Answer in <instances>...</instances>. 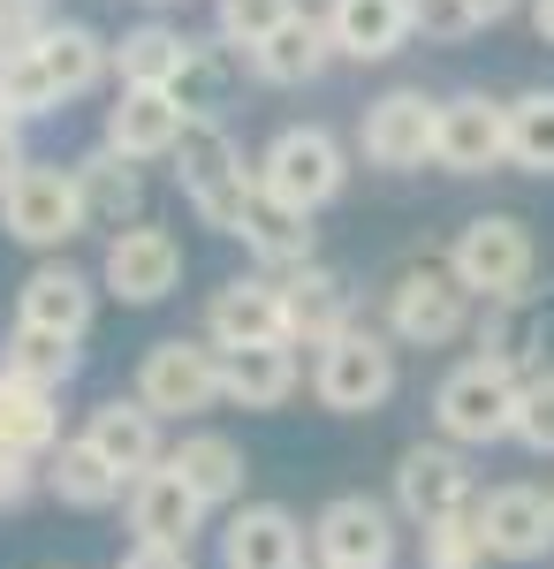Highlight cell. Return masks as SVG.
Listing matches in <instances>:
<instances>
[{
  "label": "cell",
  "instance_id": "47",
  "mask_svg": "<svg viewBox=\"0 0 554 569\" xmlns=\"http://www.w3.org/2000/svg\"><path fill=\"white\" fill-rule=\"evenodd\" d=\"M311 569H387V562H311Z\"/></svg>",
  "mask_w": 554,
  "mask_h": 569
},
{
  "label": "cell",
  "instance_id": "43",
  "mask_svg": "<svg viewBox=\"0 0 554 569\" xmlns=\"http://www.w3.org/2000/svg\"><path fill=\"white\" fill-rule=\"evenodd\" d=\"M23 168H31V152H23V122H16V114H0V190L23 176Z\"/></svg>",
  "mask_w": 554,
  "mask_h": 569
},
{
  "label": "cell",
  "instance_id": "24",
  "mask_svg": "<svg viewBox=\"0 0 554 569\" xmlns=\"http://www.w3.org/2000/svg\"><path fill=\"white\" fill-rule=\"evenodd\" d=\"M206 517H214V509H206L190 486L175 479L168 463H160V471H145V479L129 486V531H137L145 547H190Z\"/></svg>",
  "mask_w": 554,
  "mask_h": 569
},
{
  "label": "cell",
  "instance_id": "32",
  "mask_svg": "<svg viewBox=\"0 0 554 569\" xmlns=\"http://www.w3.org/2000/svg\"><path fill=\"white\" fill-rule=\"evenodd\" d=\"M304 365L289 342H266V350H236L228 357V402L236 410H281L289 395H297Z\"/></svg>",
  "mask_w": 554,
  "mask_h": 569
},
{
  "label": "cell",
  "instance_id": "25",
  "mask_svg": "<svg viewBox=\"0 0 554 569\" xmlns=\"http://www.w3.org/2000/svg\"><path fill=\"white\" fill-rule=\"evenodd\" d=\"M168 471L190 486L206 509H244V479H251V463H244V448H236L228 433H182L168 448Z\"/></svg>",
  "mask_w": 554,
  "mask_h": 569
},
{
  "label": "cell",
  "instance_id": "49",
  "mask_svg": "<svg viewBox=\"0 0 554 569\" xmlns=\"http://www.w3.org/2000/svg\"><path fill=\"white\" fill-rule=\"evenodd\" d=\"M0 53H8V46H0Z\"/></svg>",
  "mask_w": 554,
  "mask_h": 569
},
{
  "label": "cell",
  "instance_id": "1",
  "mask_svg": "<svg viewBox=\"0 0 554 569\" xmlns=\"http://www.w3.org/2000/svg\"><path fill=\"white\" fill-rule=\"evenodd\" d=\"M403 342L395 335H380V327H342L327 350L311 357V395H319V410H335V418H373L387 395H395V380H403Z\"/></svg>",
  "mask_w": 554,
  "mask_h": 569
},
{
  "label": "cell",
  "instance_id": "29",
  "mask_svg": "<svg viewBox=\"0 0 554 569\" xmlns=\"http://www.w3.org/2000/svg\"><path fill=\"white\" fill-rule=\"evenodd\" d=\"M327 61H335L327 16H304V8H297V16H289V23H281V31H274V39L251 53V69L266 77V84H311V77H319Z\"/></svg>",
  "mask_w": 554,
  "mask_h": 569
},
{
  "label": "cell",
  "instance_id": "26",
  "mask_svg": "<svg viewBox=\"0 0 554 569\" xmlns=\"http://www.w3.org/2000/svg\"><path fill=\"white\" fill-rule=\"evenodd\" d=\"M236 243L258 259V273H297V266H311V213L258 190L244 206V220H236Z\"/></svg>",
  "mask_w": 554,
  "mask_h": 569
},
{
  "label": "cell",
  "instance_id": "18",
  "mask_svg": "<svg viewBox=\"0 0 554 569\" xmlns=\"http://www.w3.org/2000/svg\"><path fill=\"white\" fill-rule=\"evenodd\" d=\"M395 509L373 493H335L319 517H311V555L319 562H387L395 569Z\"/></svg>",
  "mask_w": 554,
  "mask_h": 569
},
{
  "label": "cell",
  "instance_id": "28",
  "mask_svg": "<svg viewBox=\"0 0 554 569\" xmlns=\"http://www.w3.org/2000/svg\"><path fill=\"white\" fill-rule=\"evenodd\" d=\"M31 53L46 61V77H53V91L61 99H77V91H91L107 69H115V39H99L91 23H46L39 39H31Z\"/></svg>",
  "mask_w": 554,
  "mask_h": 569
},
{
  "label": "cell",
  "instance_id": "45",
  "mask_svg": "<svg viewBox=\"0 0 554 569\" xmlns=\"http://www.w3.org/2000/svg\"><path fill=\"white\" fill-rule=\"evenodd\" d=\"M464 8H471V23H478V31H494L502 16H516V0H464Z\"/></svg>",
  "mask_w": 554,
  "mask_h": 569
},
{
  "label": "cell",
  "instance_id": "2",
  "mask_svg": "<svg viewBox=\"0 0 554 569\" xmlns=\"http://www.w3.org/2000/svg\"><path fill=\"white\" fill-rule=\"evenodd\" d=\"M471 311H478V297L448 273V259L441 266L410 259L387 281V335H395L403 350H448V342H464Z\"/></svg>",
  "mask_w": 554,
  "mask_h": 569
},
{
  "label": "cell",
  "instance_id": "36",
  "mask_svg": "<svg viewBox=\"0 0 554 569\" xmlns=\"http://www.w3.org/2000/svg\"><path fill=\"white\" fill-rule=\"evenodd\" d=\"M53 107H61V91H53V77H46V61L31 53V46H8V53H0V114L39 122V114H53Z\"/></svg>",
  "mask_w": 554,
  "mask_h": 569
},
{
  "label": "cell",
  "instance_id": "27",
  "mask_svg": "<svg viewBox=\"0 0 554 569\" xmlns=\"http://www.w3.org/2000/svg\"><path fill=\"white\" fill-rule=\"evenodd\" d=\"M46 493H53L61 509H115V501H129V479L77 433V440H61V448L46 456Z\"/></svg>",
  "mask_w": 554,
  "mask_h": 569
},
{
  "label": "cell",
  "instance_id": "9",
  "mask_svg": "<svg viewBox=\"0 0 554 569\" xmlns=\"http://www.w3.org/2000/svg\"><path fill=\"white\" fill-rule=\"evenodd\" d=\"M433 137H441V99H426V84H395L365 107L357 122V152L387 168V176H410L433 160Z\"/></svg>",
  "mask_w": 554,
  "mask_h": 569
},
{
  "label": "cell",
  "instance_id": "11",
  "mask_svg": "<svg viewBox=\"0 0 554 569\" xmlns=\"http://www.w3.org/2000/svg\"><path fill=\"white\" fill-rule=\"evenodd\" d=\"M433 168H448V176H494V168H510V99H486V91L441 99Z\"/></svg>",
  "mask_w": 554,
  "mask_h": 569
},
{
  "label": "cell",
  "instance_id": "23",
  "mask_svg": "<svg viewBox=\"0 0 554 569\" xmlns=\"http://www.w3.org/2000/svg\"><path fill=\"white\" fill-rule=\"evenodd\" d=\"M69 176H77L85 228H107V236L137 228V213H145V176H137V160L107 152V144H91L85 160H69Z\"/></svg>",
  "mask_w": 554,
  "mask_h": 569
},
{
  "label": "cell",
  "instance_id": "6",
  "mask_svg": "<svg viewBox=\"0 0 554 569\" xmlns=\"http://www.w3.org/2000/svg\"><path fill=\"white\" fill-rule=\"evenodd\" d=\"M532 266H540V251H532V228L516 213H471L456 228V243H448V273L464 281L478 305L524 297L532 289Z\"/></svg>",
  "mask_w": 554,
  "mask_h": 569
},
{
  "label": "cell",
  "instance_id": "5",
  "mask_svg": "<svg viewBox=\"0 0 554 569\" xmlns=\"http://www.w3.org/2000/svg\"><path fill=\"white\" fill-rule=\"evenodd\" d=\"M175 182H182V198H190V213L220 228V236H236V220L244 206L258 198V168H244V152L228 144L220 122H190L182 144H175Z\"/></svg>",
  "mask_w": 554,
  "mask_h": 569
},
{
  "label": "cell",
  "instance_id": "15",
  "mask_svg": "<svg viewBox=\"0 0 554 569\" xmlns=\"http://www.w3.org/2000/svg\"><path fill=\"white\" fill-rule=\"evenodd\" d=\"M91 311H99V281L69 259H39L16 289V327H39V335H69L85 342L91 335Z\"/></svg>",
  "mask_w": 554,
  "mask_h": 569
},
{
  "label": "cell",
  "instance_id": "20",
  "mask_svg": "<svg viewBox=\"0 0 554 569\" xmlns=\"http://www.w3.org/2000/svg\"><path fill=\"white\" fill-rule=\"evenodd\" d=\"M85 440L99 448V456H107V463H115V471H122L129 486L145 479V471H160V463H168L160 418H152L137 395H107V402H99V410L85 418Z\"/></svg>",
  "mask_w": 554,
  "mask_h": 569
},
{
  "label": "cell",
  "instance_id": "8",
  "mask_svg": "<svg viewBox=\"0 0 554 569\" xmlns=\"http://www.w3.org/2000/svg\"><path fill=\"white\" fill-rule=\"evenodd\" d=\"M342 182H349V152H342V137L319 130V122H289V130L258 152V190L281 198V206H297V213L335 206Z\"/></svg>",
  "mask_w": 554,
  "mask_h": 569
},
{
  "label": "cell",
  "instance_id": "30",
  "mask_svg": "<svg viewBox=\"0 0 554 569\" xmlns=\"http://www.w3.org/2000/svg\"><path fill=\"white\" fill-rule=\"evenodd\" d=\"M182 61H190V39L168 31V23H137V31L115 39V77H122V91H168L182 77Z\"/></svg>",
  "mask_w": 554,
  "mask_h": 569
},
{
  "label": "cell",
  "instance_id": "48",
  "mask_svg": "<svg viewBox=\"0 0 554 569\" xmlns=\"http://www.w3.org/2000/svg\"><path fill=\"white\" fill-rule=\"evenodd\" d=\"M152 8H168V0H152Z\"/></svg>",
  "mask_w": 554,
  "mask_h": 569
},
{
  "label": "cell",
  "instance_id": "40",
  "mask_svg": "<svg viewBox=\"0 0 554 569\" xmlns=\"http://www.w3.org/2000/svg\"><path fill=\"white\" fill-rule=\"evenodd\" d=\"M418 31H426L433 46H456V39H471L478 23H471L464 0H418Z\"/></svg>",
  "mask_w": 554,
  "mask_h": 569
},
{
  "label": "cell",
  "instance_id": "37",
  "mask_svg": "<svg viewBox=\"0 0 554 569\" xmlns=\"http://www.w3.org/2000/svg\"><path fill=\"white\" fill-rule=\"evenodd\" d=\"M289 16H297V0H220V8H214V39L258 53V46L289 23Z\"/></svg>",
  "mask_w": 554,
  "mask_h": 569
},
{
  "label": "cell",
  "instance_id": "10",
  "mask_svg": "<svg viewBox=\"0 0 554 569\" xmlns=\"http://www.w3.org/2000/svg\"><path fill=\"white\" fill-rule=\"evenodd\" d=\"M0 228L31 251H61L69 236H85V206H77V176L31 160L23 176L0 190Z\"/></svg>",
  "mask_w": 554,
  "mask_h": 569
},
{
  "label": "cell",
  "instance_id": "7",
  "mask_svg": "<svg viewBox=\"0 0 554 569\" xmlns=\"http://www.w3.org/2000/svg\"><path fill=\"white\" fill-rule=\"evenodd\" d=\"M478 509V471L456 440H410L395 456V517L410 531H433V525H456Z\"/></svg>",
  "mask_w": 554,
  "mask_h": 569
},
{
  "label": "cell",
  "instance_id": "21",
  "mask_svg": "<svg viewBox=\"0 0 554 569\" xmlns=\"http://www.w3.org/2000/svg\"><path fill=\"white\" fill-rule=\"evenodd\" d=\"M327 39L342 61H387L418 39V0H327Z\"/></svg>",
  "mask_w": 554,
  "mask_h": 569
},
{
  "label": "cell",
  "instance_id": "39",
  "mask_svg": "<svg viewBox=\"0 0 554 569\" xmlns=\"http://www.w3.org/2000/svg\"><path fill=\"white\" fill-rule=\"evenodd\" d=\"M532 456H554V372H532L524 388H516V433Z\"/></svg>",
  "mask_w": 554,
  "mask_h": 569
},
{
  "label": "cell",
  "instance_id": "19",
  "mask_svg": "<svg viewBox=\"0 0 554 569\" xmlns=\"http://www.w3.org/2000/svg\"><path fill=\"white\" fill-rule=\"evenodd\" d=\"M311 525H297L281 501H244L220 525V569H304Z\"/></svg>",
  "mask_w": 554,
  "mask_h": 569
},
{
  "label": "cell",
  "instance_id": "46",
  "mask_svg": "<svg viewBox=\"0 0 554 569\" xmlns=\"http://www.w3.org/2000/svg\"><path fill=\"white\" fill-rule=\"evenodd\" d=\"M532 31H540V46H554V0H532Z\"/></svg>",
  "mask_w": 554,
  "mask_h": 569
},
{
  "label": "cell",
  "instance_id": "14",
  "mask_svg": "<svg viewBox=\"0 0 554 569\" xmlns=\"http://www.w3.org/2000/svg\"><path fill=\"white\" fill-rule=\"evenodd\" d=\"M206 342L220 357L236 350H266V342H289V319H281V281L274 273H236L206 297Z\"/></svg>",
  "mask_w": 554,
  "mask_h": 569
},
{
  "label": "cell",
  "instance_id": "42",
  "mask_svg": "<svg viewBox=\"0 0 554 569\" xmlns=\"http://www.w3.org/2000/svg\"><path fill=\"white\" fill-rule=\"evenodd\" d=\"M39 486H46V471L31 463V456H8V448H0V509H16V501H31Z\"/></svg>",
  "mask_w": 554,
  "mask_h": 569
},
{
  "label": "cell",
  "instance_id": "41",
  "mask_svg": "<svg viewBox=\"0 0 554 569\" xmlns=\"http://www.w3.org/2000/svg\"><path fill=\"white\" fill-rule=\"evenodd\" d=\"M46 23H53L46 0H0V46H31Z\"/></svg>",
  "mask_w": 554,
  "mask_h": 569
},
{
  "label": "cell",
  "instance_id": "44",
  "mask_svg": "<svg viewBox=\"0 0 554 569\" xmlns=\"http://www.w3.org/2000/svg\"><path fill=\"white\" fill-rule=\"evenodd\" d=\"M115 569H198V562H190V547H145V539H137Z\"/></svg>",
  "mask_w": 554,
  "mask_h": 569
},
{
  "label": "cell",
  "instance_id": "16",
  "mask_svg": "<svg viewBox=\"0 0 554 569\" xmlns=\"http://www.w3.org/2000/svg\"><path fill=\"white\" fill-rule=\"evenodd\" d=\"M99 281L122 297V305H160L175 297V281H182V243H175L168 228H122V236H107V259H99Z\"/></svg>",
  "mask_w": 554,
  "mask_h": 569
},
{
  "label": "cell",
  "instance_id": "3",
  "mask_svg": "<svg viewBox=\"0 0 554 569\" xmlns=\"http://www.w3.org/2000/svg\"><path fill=\"white\" fill-rule=\"evenodd\" d=\"M137 402L168 426V418H198L228 402V357L206 342V335H168L137 357Z\"/></svg>",
  "mask_w": 554,
  "mask_h": 569
},
{
  "label": "cell",
  "instance_id": "33",
  "mask_svg": "<svg viewBox=\"0 0 554 569\" xmlns=\"http://www.w3.org/2000/svg\"><path fill=\"white\" fill-rule=\"evenodd\" d=\"M77 365H85V350H77L69 335L8 327V342H0V372H8V380H23V388H46V395L69 388V380H77Z\"/></svg>",
  "mask_w": 554,
  "mask_h": 569
},
{
  "label": "cell",
  "instance_id": "17",
  "mask_svg": "<svg viewBox=\"0 0 554 569\" xmlns=\"http://www.w3.org/2000/svg\"><path fill=\"white\" fill-rule=\"evenodd\" d=\"M281 281V319H289V350H327L342 327H357V297L335 266H297V273H274Z\"/></svg>",
  "mask_w": 554,
  "mask_h": 569
},
{
  "label": "cell",
  "instance_id": "13",
  "mask_svg": "<svg viewBox=\"0 0 554 569\" xmlns=\"http://www.w3.org/2000/svg\"><path fill=\"white\" fill-rule=\"evenodd\" d=\"M471 517H478V539L494 562H547L554 555V493H540V486H486Z\"/></svg>",
  "mask_w": 554,
  "mask_h": 569
},
{
  "label": "cell",
  "instance_id": "35",
  "mask_svg": "<svg viewBox=\"0 0 554 569\" xmlns=\"http://www.w3.org/2000/svg\"><path fill=\"white\" fill-rule=\"evenodd\" d=\"M510 168L554 176V91H516L510 99Z\"/></svg>",
  "mask_w": 554,
  "mask_h": 569
},
{
  "label": "cell",
  "instance_id": "12",
  "mask_svg": "<svg viewBox=\"0 0 554 569\" xmlns=\"http://www.w3.org/2000/svg\"><path fill=\"white\" fill-rule=\"evenodd\" d=\"M478 357L516 372V380L554 372V281L547 289H524L510 305H486V319H478Z\"/></svg>",
  "mask_w": 554,
  "mask_h": 569
},
{
  "label": "cell",
  "instance_id": "34",
  "mask_svg": "<svg viewBox=\"0 0 554 569\" xmlns=\"http://www.w3.org/2000/svg\"><path fill=\"white\" fill-rule=\"evenodd\" d=\"M236 46L220 39H190V61H182V77H175V107L190 114V122H214L220 107H228V84H236V61H228Z\"/></svg>",
  "mask_w": 554,
  "mask_h": 569
},
{
  "label": "cell",
  "instance_id": "38",
  "mask_svg": "<svg viewBox=\"0 0 554 569\" xmlns=\"http://www.w3.org/2000/svg\"><path fill=\"white\" fill-rule=\"evenodd\" d=\"M418 562L426 569H486V539H478V517H456V525H433L418 531Z\"/></svg>",
  "mask_w": 554,
  "mask_h": 569
},
{
  "label": "cell",
  "instance_id": "31",
  "mask_svg": "<svg viewBox=\"0 0 554 569\" xmlns=\"http://www.w3.org/2000/svg\"><path fill=\"white\" fill-rule=\"evenodd\" d=\"M0 448H8V456H31V463H46V456L61 448V410H53V395L23 388V380H8V372H0Z\"/></svg>",
  "mask_w": 554,
  "mask_h": 569
},
{
  "label": "cell",
  "instance_id": "22",
  "mask_svg": "<svg viewBox=\"0 0 554 569\" xmlns=\"http://www.w3.org/2000/svg\"><path fill=\"white\" fill-rule=\"evenodd\" d=\"M182 130H190V114L175 107V91H115L99 144L122 152V160H175Z\"/></svg>",
  "mask_w": 554,
  "mask_h": 569
},
{
  "label": "cell",
  "instance_id": "4",
  "mask_svg": "<svg viewBox=\"0 0 554 569\" xmlns=\"http://www.w3.org/2000/svg\"><path fill=\"white\" fill-rule=\"evenodd\" d=\"M516 372L502 365H486V357H464V365H448L441 372V388H433V433L456 440V448H494V440L516 433Z\"/></svg>",
  "mask_w": 554,
  "mask_h": 569
}]
</instances>
